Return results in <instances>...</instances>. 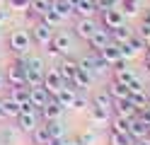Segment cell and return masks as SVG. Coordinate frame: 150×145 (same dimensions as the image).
Returning a JSON list of instances; mask_svg holds the SVG:
<instances>
[{
	"instance_id": "obj_8",
	"label": "cell",
	"mask_w": 150,
	"mask_h": 145,
	"mask_svg": "<svg viewBox=\"0 0 150 145\" xmlns=\"http://www.w3.org/2000/svg\"><path fill=\"white\" fill-rule=\"evenodd\" d=\"M124 22H126V17H124V12H121L119 7L102 10V27H107L109 32H111V29H116L119 24H124Z\"/></svg>"
},
{
	"instance_id": "obj_28",
	"label": "cell",
	"mask_w": 150,
	"mask_h": 145,
	"mask_svg": "<svg viewBox=\"0 0 150 145\" xmlns=\"http://www.w3.org/2000/svg\"><path fill=\"white\" fill-rule=\"evenodd\" d=\"M49 7H51V0H32V3H29V10H27V12H29V15H34L36 19H39V17H41Z\"/></svg>"
},
{
	"instance_id": "obj_34",
	"label": "cell",
	"mask_w": 150,
	"mask_h": 145,
	"mask_svg": "<svg viewBox=\"0 0 150 145\" xmlns=\"http://www.w3.org/2000/svg\"><path fill=\"white\" fill-rule=\"evenodd\" d=\"M17 126L15 128H3V133H0V145H12L15 140H17Z\"/></svg>"
},
{
	"instance_id": "obj_47",
	"label": "cell",
	"mask_w": 150,
	"mask_h": 145,
	"mask_svg": "<svg viewBox=\"0 0 150 145\" xmlns=\"http://www.w3.org/2000/svg\"><path fill=\"white\" fill-rule=\"evenodd\" d=\"M143 90H145V94H148V99H150V85H148V87H143Z\"/></svg>"
},
{
	"instance_id": "obj_7",
	"label": "cell",
	"mask_w": 150,
	"mask_h": 145,
	"mask_svg": "<svg viewBox=\"0 0 150 145\" xmlns=\"http://www.w3.org/2000/svg\"><path fill=\"white\" fill-rule=\"evenodd\" d=\"M29 34H32V41H34V44L46 46V44L51 41V36H53V29H51V27H46L41 19H36V22L32 24V29H29Z\"/></svg>"
},
{
	"instance_id": "obj_41",
	"label": "cell",
	"mask_w": 150,
	"mask_h": 145,
	"mask_svg": "<svg viewBox=\"0 0 150 145\" xmlns=\"http://www.w3.org/2000/svg\"><path fill=\"white\" fill-rule=\"evenodd\" d=\"M140 19H145V22H150V7L143 10V15H140Z\"/></svg>"
},
{
	"instance_id": "obj_9",
	"label": "cell",
	"mask_w": 150,
	"mask_h": 145,
	"mask_svg": "<svg viewBox=\"0 0 150 145\" xmlns=\"http://www.w3.org/2000/svg\"><path fill=\"white\" fill-rule=\"evenodd\" d=\"M53 99L58 102L63 109H73V104H75V99H78V90H73V87L65 82V87H61L58 92L53 94Z\"/></svg>"
},
{
	"instance_id": "obj_46",
	"label": "cell",
	"mask_w": 150,
	"mask_h": 145,
	"mask_svg": "<svg viewBox=\"0 0 150 145\" xmlns=\"http://www.w3.org/2000/svg\"><path fill=\"white\" fill-rule=\"evenodd\" d=\"M7 116H5V111H3V104H0V121H5Z\"/></svg>"
},
{
	"instance_id": "obj_33",
	"label": "cell",
	"mask_w": 150,
	"mask_h": 145,
	"mask_svg": "<svg viewBox=\"0 0 150 145\" xmlns=\"http://www.w3.org/2000/svg\"><path fill=\"white\" fill-rule=\"evenodd\" d=\"M46 123V128H49V133H51V138H63V133H65V128H63V123H61V119L58 121H44Z\"/></svg>"
},
{
	"instance_id": "obj_48",
	"label": "cell",
	"mask_w": 150,
	"mask_h": 145,
	"mask_svg": "<svg viewBox=\"0 0 150 145\" xmlns=\"http://www.w3.org/2000/svg\"><path fill=\"white\" fill-rule=\"evenodd\" d=\"M148 109H150V102H148Z\"/></svg>"
},
{
	"instance_id": "obj_1",
	"label": "cell",
	"mask_w": 150,
	"mask_h": 145,
	"mask_svg": "<svg viewBox=\"0 0 150 145\" xmlns=\"http://www.w3.org/2000/svg\"><path fill=\"white\" fill-rule=\"evenodd\" d=\"M70 51H73V34L65 29H56L51 41L46 44V53L53 58H61V56H68Z\"/></svg>"
},
{
	"instance_id": "obj_44",
	"label": "cell",
	"mask_w": 150,
	"mask_h": 145,
	"mask_svg": "<svg viewBox=\"0 0 150 145\" xmlns=\"http://www.w3.org/2000/svg\"><path fill=\"white\" fill-rule=\"evenodd\" d=\"M143 41H145V51H148V48H150V34H148V36H143Z\"/></svg>"
},
{
	"instance_id": "obj_19",
	"label": "cell",
	"mask_w": 150,
	"mask_h": 145,
	"mask_svg": "<svg viewBox=\"0 0 150 145\" xmlns=\"http://www.w3.org/2000/svg\"><path fill=\"white\" fill-rule=\"evenodd\" d=\"M99 56L104 58V61L109 63V65H114L116 61H121V48H119V44H114V41H109L104 48L99 51Z\"/></svg>"
},
{
	"instance_id": "obj_36",
	"label": "cell",
	"mask_w": 150,
	"mask_h": 145,
	"mask_svg": "<svg viewBox=\"0 0 150 145\" xmlns=\"http://www.w3.org/2000/svg\"><path fill=\"white\" fill-rule=\"evenodd\" d=\"M29 3L32 0H7V5L12 10H20V12H27V10H29Z\"/></svg>"
},
{
	"instance_id": "obj_26",
	"label": "cell",
	"mask_w": 150,
	"mask_h": 145,
	"mask_svg": "<svg viewBox=\"0 0 150 145\" xmlns=\"http://www.w3.org/2000/svg\"><path fill=\"white\" fill-rule=\"evenodd\" d=\"M39 19H41V22H44L46 27H51L53 32H56V29H61V24H63V19H61V15H58V12H53L51 7L46 10V12H44V15L39 17Z\"/></svg>"
},
{
	"instance_id": "obj_39",
	"label": "cell",
	"mask_w": 150,
	"mask_h": 145,
	"mask_svg": "<svg viewBox=\"0 0 150 145\" xmlns=\"http://www.w3.org/2000/svg\"><path fill=\"white\" fill-rule=\"evenodd\" d=\"M63 145H82L80 138H63Z\"/></svg>"
},
{
	"instance_id": "obj_22",
	"label": "cell",
	"mask_w": 150,
	"mask_h": 145,
	"mask_svg": "<svg viewBox=\"0 0 150 145\" xmlns=\"http://www.w3.org/2000/svg\"><path fill=\"white\" fill-rule=\"evenodd\" d=\"M53 138H51V133H49V128H46V123L44 126H36V128L32 131V143L34 145H49Z\"/></svg>"
},
{
	"instance_id": "obj_32",
	"label": "cell",
	"mask_w": 150,
	"mask_h": 145,
	"mask_svg": "<svg viewBox=\"0 0 150 145\" xmlns=\"http://www.w3.org/2000/svg\"><path fill=\"white\" fill-rule=\"evenodd\" d=\"M92 104H97V106H104V109H111L114 99L109 97V92H107V90H102V92H97L95 97H92Z\"/></svg>"
},
{
	"instance_id": "obj_35",
	"label": "cell",
	"mask_w": 150,
	"mask_h": 145,
	"mask_svg": "<svg viewBox=\"0 0 150 145\" xmlns=\"http://www.w3.org/2000/svg\"><path fill=\"white\" fill-rule=\"evenodd\" d=\"M80 143H82V145H95V143H97V131H95V128L82 131V133H80Z\"/></svg>"
},
{
	"instance_id": "obj_20",
	"label": "cell",
	"mask_w": 150,
	"mask_h": 145,
	"mask_svg": "<svg viewBox=\"0 0 150 145\" xmlns=\"http://www.w3.org/2000/svg\"><path fill=\"white\" fill-rule=\"evenodd\" d=\"M104 90L109 92V97H111V99H128V87L126 85H121V82H116V80H111L107 87H104Z\"/></svg>"
},
{
	"instance_id": "obj_11",
	"label": "cell",
	"mask_w": 150,
	"mask_h": 145,
	"mask_svg": "<svg viewBox=\"0 0 150 145\" xmlns=\"http://www.w3.org/2000/svg\"><path fill=\"white\" fill-rule=\"evenodd\" d=\"M17 121V131L20 133H32L36 126H39V114H24L20 111V116H15Z\"/></svg>"
},
{
	"instance_id": "obj_45",
	"label": "cell",
	"mask_w": 150,
	"mask_h": 145,
	"mask_svg": "<svg viewBox=\"0 0 150 145\" xmlns=\"http://www.w3.org/2000/svg\"><path fill=\"white\" fill-rule=\"evenodd\" d=\"M133 145H150V140H145V138H143V140H136Z\"/></svg>"
},
{
	"instance_id": "obj_14",
	"label": "cell",
	"mask_w": 150,
	"mask_h": 145,
	"mask_svg": "<svg viewBox=\"0 0 150 145\" xmlns=\"http://www.w3.org/2000/svg\"><path fill=\"white\" fill-rule=\"evenodd\" d=\"M63 106L58 104V102H56V99H51L49 104H44L41 106V111H39V116H41V119L44 121H58L61 119V116H63Z\"/></svg>"
},
{
	"instance_id": "obj_16",
	"label": "cell",
	"mask_w": 150,
	"mask_h": 145,
	"mask_svg": "<svg viewBox=\"0 0 150 145\" xmlns=\"http://www.w3.org/2000/svg\"><path fill=\"white\" fill-rule=\"evenodd\" d=\"M148 131H150L148 123H143L140 119H131V123H128V135H131L133 140H143L145 135H148Z\"/></svg>"
},
{
	"instance_id": "obj_10",
	"label": "cell",
	"mask_w": 150,
	"mask_h": 145,
	"mask_svg": "<svg viewBox=\"0 0 150 145\" xmlns=\"http://www.w3.org/2000/svg\"><path fill=\"white\" fill-rule=\"evenodd\" d=\"M111 114L114 116H121V119H136V106L131 104L128 99H114V104H111Z\"/></svg>"
},
{
	"instance_id": "obj_40",
	"label": "cell",
	"mask_w": 150,
	"mask_h": 145,
	"mask_svg": "<svg viewBox=\"0 0 150 145\" xmlns=\"http://www.w3.org/2000/svg\"><path fill=\"white\" fill-rule=\"evenodd\" d=\"M7 19V10H5V5H0V24H3Z\"/></svg>"
},
{
	"instance_id": "obj_21",
	"label": "cell",
	"mask_w": 150,
	"mask_h": 145,
	"mask_svg": "<svg viewBox=\"0 0 150 145\" xmlns=\"http://www.w3.org/2000/svg\"><path fill=\"white\" fill-rule=\"evenodd\" d=\"M5 97H10V99H15V102H20V104H24V102H29V85H17V87H10L7 90V94Z\"/></svg>"
},
{
	"instance_id": "obj_6",
	"label": "cell",
	"mask_w": 150,
	"mask_h": 145,
	"mask_svg": "<svg viewBox=\"0 0 150 145\" xmlns=\"http://www.w3.org/2000/svg\"><path fill=\"white\" fill-rule=\"evenodd\" d=\"M53 68H56V73H58L65 82H70L73 75H75V70H78V58H73L70 53H68V56H61L58 63H56Z\"/></svg>"
},
{
	"instance_id": "obj_12",
	"label": "cell",
	"mask_w": 150,
	"mask_h": 145,
	"mask_svg": "<svg viewBox=\"0 0 150 145\" xmlns=\"http://www.w3.org/2000/svg\"><path fill=\"white\" fill-rule=\"evenodd\" d=\"M44 87H46L51 94H56L61 87H65V80L56 73V68H46V73H44Z\"/></svg>"
},
{
	"instance_id": "obj_23",
	"label": "cell",
	"mask_w": 150,
	"mask_h": 145,
	"mask_svg": "<svg viewBox=\"0 0 150 145\" xmlns=\"http://www.w3.org/2000/svg\"><path fill=\"white\" fill-rule=\"evenodd\" d=\"M0 104H3V111H5L7 119H15V116H20V111H22V104L15 102V99H10V97H3Z\"/></svg>"
},
{
	"instance_id": "obj_30",
	"label": "cell",
	"mask_w": 150,
	"mask_h": 145,
	"mask_svg": "<svg viewBox=\"0 0 150 145\" xmlns=\"http://www.w3.org/2000/svg\"><path fill=\"white\" fill-rule=\"evenodd\" d=\"M136 140L131 138L128 133H116V131H109V145H133Z\"/></svg>"
},
{
	"instance_id": "obj_38",
	"label": "cell",
	"mask_w": 150,
	"mask_h": 145,
	"mask_svg": "<svg viewBox=\"0 0 150 145\" xmlns=\"http://www.w3.org/2000/svg\"><path fill=\"white\" fill-rule=\"evenodd\" d=\"M138 90H143V82H140V77L136 75L133 80L128 82V92H138Z\"/></svg>"
},
{
	"instance_id": "obj_18",
	"label": "cell",
	"mask_w": 150,
	"mask_h": 145,
	"mask_svg": "<svg viewBox=\"0 0 150 145\" xmlns=\"http://www.w3.org/2000/svg\"><path fill=\"white\" fill-rule=\"evenodd\" d=\"M90 119H92V123H109L111 109H104V106H97L90 102Z\"/></svg>"
},
{
	"instance_id": "obj_29",
	"label": "cell",
	"mask_w": 150,
	"mask_h": 145,
	"mask_svg": "<svg viewBox=\"0 0 150 145\" xmlns=\"http://www.w3.org/2000/svg\"><path fill=\"white\" fill-rule=\"evenodd\" d=\"M133 77H136V73L131 70L128 65H126V68H116V70H114V80L121 82V85H126V87H128V82L133 80Z\"/></svg>"
},
{
	"instance_id": "obj_3",
	"label": "cell",
	"mask_w": 150,
	"mask_h": 145,
	"mask_svg": "<svg viewBox=\"0 0 150 145\" xmlns=\"http://www.w3.org/2000/svg\"><path fill=\"white\" fill-rule=\"evenodd\" d=\"M5 82L10 87L27 85V56H22V58H17L15 63H10V68L5 70Z\"/></svg>"
},
{
	"instance_id": "obj_4",
	"label": "cell",
	"mask_w": 150,
	"mask_h": 145,
	"mask_svg": "<svg viewBox=\"0 0 150 145\" xmlns=\"http://www.w3.org/2000/svg\"><path fill=\"white\" fill-rule=\"evenodd\" d=\"M109 41H111V32H109L107 27H102V24H99V27L95 29V34H92V36L87 39L90 53H99V51H102V48H104Z\"/></svg>"
},
{
	"instance_id": "obj_43",
	"label": "cell",
	"mask_w": 150,
	"mask_h": 145,
	"mask_svg": "<svg viewBox=\"0 0 150 145\" xmlns=\"http://www.w3.org/2000/svg\"><path fill=\"white\" fill-rule=\"evenodd\" d=\"M145 68H148V70H150V48H148V51H145Z\"/></svg>"
},
{
	"instance_id": "obj_13",
	"label": "cell",
	"mask_w": 150,
	"mask_h": 145,
	"mask_svg": "<svg viewBox=\"0 0 150 145\" xmlns=\"http://www.w3.org/2000/svg\"><path fill=\"white\" fill-rule=\"evenodd\" d=\"M51 99H53V94L46 90L44 85H41V87H29V102H32L34 106H39V111H41V106L49 104Z\"/></svg>"
},
{
	"instance_id": "obj_17",
	"label": "cell",
	"mask_w": 150,
	"mask_h": 145,
	"mask_svg": "<svg viewBox=\"0 0 150 145\" xmlns=\"http://www.w3.org/2000/svg\"><path fill=\"white\" fill-rule=\"evenodd\" d=\"M97 7H95V0H78L73 7V15L75 17H95Z\"/></svg>"
},
{
	"instance_id": "obj_15",
	"label": "cell",
	"mask_w": 150,
	"mask_h": 145,
	"mask_svg": "<svg viewBox=\"0 0 150 145\" xmlns=\"http://www.w3.org/2000/svg\"><path fill=\"white\" fill-rule=\"evenodd\" d=\"M133 34H136V29H133V27H128V24L124 22V24H119L116 29H111V41L121 46V44H126Z\"/></svg>"
},
{
	"instance_id": "obj_24",
	"label": "cell",
	"mask_w": 150,
	"mask_h": 145,
	"mask_svg": "<svg viewBox=\"0 0 150 145\" xmlns=\"http://www.w3.org/2000/svg\"><path fill=\"white\" fill-rule=\"evenodd\" d=\"M119 10L124 12V17H138L140 0H119Z\"/></svg>"
},
{
	"instance_id": "obj_5",
	"label": "cell",
	"mask_w": 150,
	"mask_h": 145,
	"mask_svg": "<svg viewBox=\"0 0 150 145\" xmlns=\"http://www.w3.org/2000/svg\"><path fill=\"white\" fill-rule=\"evenodd\" d=\"M97 27H99V24L95 22V17H78V22H75V27H73V36H78V39H82V41H87V39L95 34Z\"/></svg>"
},
{
	"instance_id": "obj_25",
	"label": "cell",
	"mask_w": 150,
	"mask_h": 145,
	"mask_svg": "<svg viewBox=\"0 0 150 145\" xmlns=\"http://www.w3.org/2000/svg\"><path fill=\"white\" fill-rule=\"evenodd\" d=\"M51 10H53V12H58L61 19L73 17V5L68 3V0H51Z\"/></svg>"
},
{
	"instance_id": "obj_42",
	"label": "cell",
	"mask_w": 150,
	"mask_h": 145,
	"mask_svg": "<svg viewBox=\"0 0 150 145\" xmlns=\"http://www.w3.org/2000/svg\"><path fill=\"white\" fill-rule=\"evenodd\" d=\"M5 87H7V82H5V75H3V73H0V92H3V90H5Z\"/></svg>"
},
{
	"instance_id": "obj_27",
	"label": "cell",
	"mask_w": 150,
	"mask_h": 145,
	"mask_svg": "<svg viewBox=\"0 0 150 145\" xmlns=\"http://www.w3.org/2000/svg\"><path fill=\"white\" fill-rule=\"evenodd\" d=\"M128 102L136 106V111H140V109H145V106H148L150 99H148L145 90H138V92H131V94H128Z\"/></svg>"
},
{
	"instance_id": "obj_2",
	"label": "cell",
	"mask_w": 150,
	"mask_h": 145,
	"mask_svg": "<svg viewBox=\"0 0 150 145\" xmlns=\"http://www.w3.org/2000/svg\"><path fill=\"white\" fill-rule=\"evenodd\" d=\"M7 46H10V51H12L15 56H20V58L27 56V53L32 51V46H34L29 29H12L10 39H7Z\"/></svg>"
},
{
	"instance_id": "obj_37",
	"label": "cell",
	"mask_w": 150,
	"mask_h": 145,
	"mask_svg": "<svg viewBox=\"0 0 150 145\" xmlns=\"http://www.w3.org/2000/svg\"><path fill=\"white\" fill-rule=\"evenodd\" d=\"M73 109H75V111H85V109H90V99H85V97H80V94H78V99H75Z\"/></svg>"
},
{
	"instance_id": "obj_31",
	"label": "cell",
	"mask_w": 150,
	"mask_h": 145,
	"mask_svg": "<svg viewBox=\"0 0 150 145\" xmlns=\"http://www.w3.org/2000/svg\"><path fill=\"white\" fill-rule=\"evenodd\" d=\"M128 119H121V116H114L111 114V119H109V128L111 131H116V133H128Z\"/></svg>"
}]
</instances>
